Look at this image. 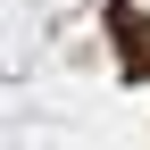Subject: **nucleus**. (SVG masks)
I'll return each mask as SVG.
<instances>
[{"label":"nucleus","mask_w":150,"mask_h":150,"mask_svg":"<svg viewBox=\"0 0 150 150\" xmlns=\"http://www.w3.org/2000/svg\"><path fill=\"white\" fill-rule=\"evenodd\" d=\"M134 8H150V0H134Z\"/></svg>","instance_id":"obj_1"}]
</instances>
